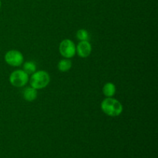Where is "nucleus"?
I'll use <instances>...</instances> for the list:
<instances>
[{"label": "nucleus", "mask_w": 158, "mask_h": 158, "mask_svg": "<svg viewBox=\"0 0 158 158\" xmlns=\"http://www.w3.org/2000/svg\"><path fill=\"white\" fill-rule=\"evenodd\" d=\"M102 111L109 117H118L123 110V105L119 100L112 97H106L102 101L100 105Z\"/></svg>", "instance_id": "obj_1"}, {"label": "nucleus", "mask_w": 158, "mask_h": 158, "mask_svg": "<svg viewBox=\"0 0 158 158\" xmlns=\"http://www.w3.org/2000/svg\"><path fill=\"white\" fill-rule=\"evenodd\" d=\"M50 82V76L46 71H35L29 78L30 86L35 89H41L46 87Z\"/></svg>", "instance_id": "obj_2"}, {"label": "nucleus", "mask_w": 158, "mask_h": 158, "mask_svg": "<svg viewBox=\"0 0 158 158\" xmlns=\"http://www.w3.org/2000/svg\"><path fill=\"white\" fill-rule=\"evenodd\" d=\"M29 75L23 69H16L9 76V82L15 87H23L29 82Z\"/></svg>", "instance_id": "obj_3"}, {"label": "nucleus", "mask_w": 158, "mask_h": 158, "mask_svg": "<svg viewBox=\"0 0 158 158\" xmlns=\"http://www.w3.org/2000/svg\"><path fill=\"white\" fill-rule=\"evenodd\" d=\"M5 61L9 66L15 67V66H19L23 64L24 61V57L20 51L12 49V50L8 51L6 53Z\"/></svg>", "instance_id": "obj_4"}, {"label": "nucleus", "mask_w": 158, "mask_h": 158, "mask_svg": "<svg viewBox=\"0 0 158 158\" xmlns=\"http://www.w3.org/2000/svg\"><path fill=\"white\" fill-rule=\"evenodd\" d=\"M60 54L66 59H70L76 55V46L72 40L69 39L63 40L59 47Z\"/></svg>", "instance_id": "obj_5"}, {"label": "nucleus", "mask_w": 158, "mask_h": 158, "mask_svg": "<svg viewBox=\"0 0 158 158\" xmlns=\"http://www.w3.org/2000/svg\"><path fill=\"white\" fill-rule=\"evenodd\" d=\"M92 52V46L89 41H80L76 46V53L81 58H86Z\"/></svg>", "instance_id": "obj_6"}, {"label": "nucleus", "mask_w": 158, "mask_h": 158, "mask_svg": "<svg viewBox=\"0 0 158 158\" xmlns=\"http://www.w3.org/2000/svg\"><path fill=\"white\" fill-rule=\"evenodd\" d=\"M37 89H34L32 86L26 87L23 90V98L28 102H32L35 100L37 97Z\"/></svg>", "instance_id": "obj_7"}, {"label": "nucleus", "mask_w": 158, "mask_h": 158, "mask_svg": "<svg viewBox=\"0 0 158 158\" xmlns=\"http://www.w3.org/2000/svg\"><path fill=\"white\" fill-rule=\"evenodd\" d=\"M103 94L106 97H113L116 94V86L113 83H106L103 87Z\"/></svg>", "instance_id": "obj_8"}, {"label": "nucleus", "mask_w": 158, "mask_h": 158, "mask_svg": "<svg viewBox=\"0 0 158 158\" xmlns=\"http://www.w3.org/2000/svg\"><path fill=\"white\" fill-rule=\"evenodd\" d=\"M72 67V62L69 60V59H63L61 60L58 63V69L61 72H67Z\"/></svg>", "instance_id": "obj_9"}, {"label": "nucleus", "mask_w": 158, "mask_h": 158, "mask_svg": "<svg viewBox=\"0 0 158 158\" xmlns=\"http://www.w3.org/2000/svg\"><path fill=\"white\" fill-rule=\"evenodd\" d=\"M23 70L28 75H32V73H34L36 71V66H35L33 62L27 61L23 64Z\"/></svg>", "instance_id": "obj_10"}, {"label": "nucleus", "mask_w": 158, "mask_h": 158, "mask_svg": "<svg viewBox=\"0 0 158 158\" xmlns=\"http://www.w3.org/2000/svg\"><path fill=\"white\" fill-rule=\"evenodd\" d=\"M77 38L80 41H87L89 40V33L86 29H79L77 32Z\"/></svg>", "instance_id": "obj_11"}, {"label": "nucleus", "mask_w": 158, "mask_h": 158, "mask_svg": "<svg viewBox=\"0 0 158 158\" xmlns=\"http://www.w3.org/2000/svg\"><path fill=\"white\" fill-rule=\"evenodd\" d=\"M1 6H2V2L1 0H0V8H1Z\"/></svg>", "instance_id": "obj_12"}]
</instances>
